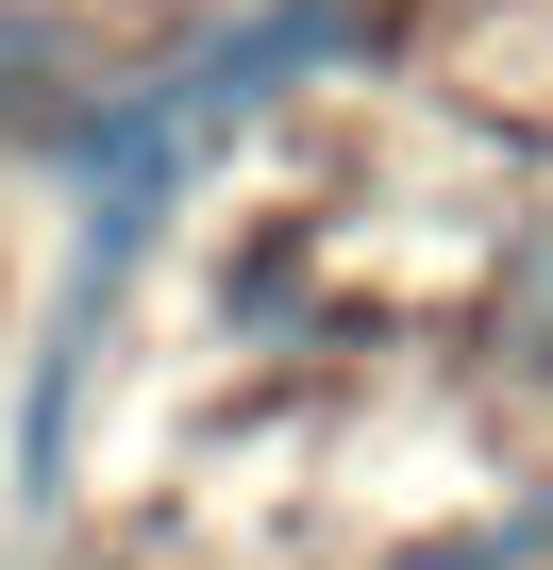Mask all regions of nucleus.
I'll return each mask as SVG.
<instances>
[{
    "label": "nucleus",
    "mask_w": 553,
    "mask_h": 570,
    "mask_svg": "<svg viewBox=\"0 0 553 570\" xmlns=\"http://www.w3.org/2000/svg\"><path fill=\"white\" fill-rule=\"evenodd\" d=\"M536 537H553V520H486V537H436V553H403V570H536Z\"/></svg>",
    "instance_id": "2"
},
{
    "label": "nucleus",
    "mask_w": 553,
    "mask_h": 570,
    "mask_svg": "<svg viewBox=\"0 0 553 570\" xmlns=\"http://www.w3.org/2000/svg\"><path fill=\"white\" fill-rule=\"evenodd\" d=\"M353 51V0H251V18L185 35L151 85H118L85 118V235H68V285H51V336H34V420H18V487L51 503L68 487V420H85V370H101V320H118V285L151 252V218L185 202V168L268 101V85H303Z\"/></svg>",
    "instance_id": "1"
}]
</instances>
